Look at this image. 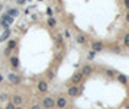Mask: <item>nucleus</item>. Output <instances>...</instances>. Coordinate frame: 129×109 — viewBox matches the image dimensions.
I'll use <instances>...</instances> for the list:
<instances>
[{
  "instance_id": "8",
  "label": "nucleus",
  "mask_w": 129,
  "mask_h": 109,
  "mask_svg": "<svg viewBox=\"0 0 129 109\" xmlns=\"http://www.w3.org/2000/svg\"><path fill=\"white\" fill-rule=\"evenodd\" d=\"M18 109H20V108H18Z\"/></svg>"
},
{
  "instance_id": "4",
  "label": "nucleus",
  "mask_w": 129,
  "mask_h": 109,
  "mask_svg": "<svg viewBox=\"0 0 129 109\" xmlns=\"http://www.w3.org/2000/svg\"><path fill=\"white\" fill-rule=\"evenodd\" d=\"M7 36H9V31H4V32H3V35L0 36V41H4Z\"/></svg>"
},
{
  "instance_id": "7",
  "label": "nucleus",
  "mask_w": 129,
  "mask_h": 109,
  "mask_svg": "<svg viewBox=\"0 0 129 109\" xmlns=\"http://www.w3.org/2000/svg\"><path fill=\"white\" fill-rule=\"evenodd\" d=\"M7 109H15V108H13V105H9V106H7Z\"/></svg>"
},
{
  "instance_id": "6",
  "label": "nucleus",
  "mask_w": 129,
  "mask_h": 109,
  "mask_svg": "<svg viewBox=\"0 0 129 109\" xmlns=\"http://www.w3.org/2000/svg\"><path fill=\"white\" fill-rule=\"evenodd\" d=\"M9 15H18V10H16V9H10L9 10Z\"/></svg>"
},
{
  "instance_id": "3",
  "label": "nucleus",
  "mask_w": 129,
  "mask_h": 109,
  "mask_svg": "<svg viewBox=\"0 0 129 109\" xmlns=\"http://www.w3.org/2000/svg\"><path fill=\"white\" fill-rule=\"evenodd\" d=\"M9 80L12 81V83H19L20 80H19V77H16L15 74H9Z\"/></svg>"
},
{
  "instance_id": "2",
  "label": "nucleus",
  "mask_w": 129,
  "mask_h": 109,
  "mask_svg": "<svg viewBox=\"0 0 129 109\" xmlns=\"http://www.w3.org/2000/svg\"><path fill=\"white\" fill-rule=\"evenodd\" d=\"M10 64H12L13 69H18V67H19V60H18V57H12V58H10Z\"/></svg>"
},
{
  "instance_id": "5",
  "label": "nucleus",
  "mask_w": 129,
  "mask_h": 109,
  "mask_svg": "<svg viewBox=\"0 0 129 109\" xmlns=\"http://www.w3.org/2000/svg\"><path fill=\"white\" fill-rule=\"evenodd\" d=\"M15 102H16V103H20V102H22V97H20V96H15Z\"/></svg>"
},
{
  "instance_id": "1",
  "label": "nucleus",
  "mask_w": 129,
  "mask_h": 109,
  "mask_svg": "<svg viewBox=\"0 0 129 109\" xmlns=\"http://www.w3.org/2000/svg\"><path fill=\"white\" fill-rule=\"evenodd\" d=\"M63 109H129V74L105 63H87L70 77Z\"/></svg>"
}]
</instances>
